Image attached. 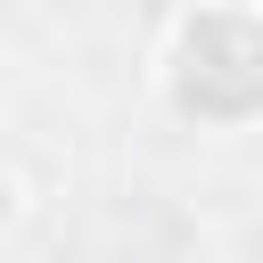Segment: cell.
I'll return each instance as SVG.
<instances>
[{
  "mask_svg": "<svg viewBox=\"0 0 263 263\" xmlns=\"http://www.w3.org/2000/svg\"><path fill=\"white\" fill-rule=\"evenodd\" d=\"M156 107L197 140L263 123V0H181L148 58Z\"/></svg>",
  "mask_w": 263,
  "mask_h": 263,
  "instance_id": "1",
  "label": "cell"
},
{
  "mask_svg": "<svg viewBox=\"0 0 263 263\" xmlns=\"http://www.w3.org/2000/svg\"><path fill=\"white\" fill-rule=\"evenodd\" d=\"M33 205H41V197H33V181H25L16 164H0V247H8V238L33 222Z\"/></svg>",
  "mask_w": 263,
  "mask_h": 263,
  "instance_id": "2",
  "label": "cell"
}]
</instances>
